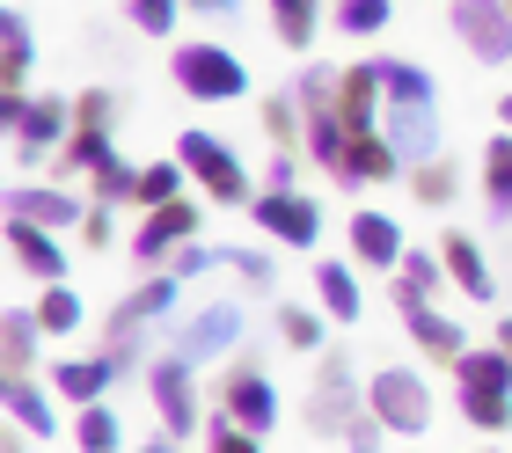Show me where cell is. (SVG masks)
Instances as JSON below:
<instances>
[{
    "label": "cell",
    "mask_w": 512,
    "mask_h": 453,
    "mask_svg": "<svg viewBox=\"0 0 512 453\" xmlns=\"http://www.w3.org/2000/svg\"><path fill=\"white\" fill-rule=\"evenodd\" d=\"M88 183H96V198H103V205H139V169H132V161H118V154H110Z\"/></svg>",
    "instance_id": "obj_39"
},
{
    "label": "cell",
    "mask_w": 512,
    "mask_h": 453,
    "mask_svg": "<svg viewBox=\"0 0 512 453\" xmlns=\"http://www.w3.org/2000/svg\"><path fill=\"white\" fill-rule=\"evenodd\" d=\"M352 417H359L352 359H344V351H322V366H315V395H308V424H315V432H344Z\"/></svg>",
    "instance_id": "obj_12"
},
{
    "label": "cell",
    "mask_w": 512,
    "mask_h": 453,
    "mask_svg": "<svg viewBox=\"0 0 512 453\" xmlns=\"http://www.w3.org/2000/svg\"><path fill=\"white\" fill-rule=\"evenodd\" d=\"M169 74H176V88L191 95V103H242V95H249V66L227 52V44H205V37L176 44Z\"/></svg>",
    "instance_id": "obj_1"
},
{
    "label": "cell",
    "mask_w": 512,
    "mask_h": 453,
    "mask_svg": "<svg viewBox=\"0 0 512 453\" xmlns=\"http://www.w3.org/2000/svg\"><path fill=\"white\" fill-rule=\"evenodd\" d=\"M183 161H147V169H139V212H154V205H176L183 198Z\"/></svg>",
    "instance_id": "obj_37"
},
{
    "label": "cell",
    "mask_w": 512,
    "mask_h": 453,
    "mask_svg": "<svg viewBox=\"0 0 512 453\" xmlns=\"http://www.w3.org/2000/svg\"><path fill=\"white\" fill-rule=\"evenodd\" d=\"M439 278H447L439 249H410L403 264H395V315H403V307H425V300L439 293Z\"/></svg>",
    "instance_id": "obj_26"
},
{
    "label": "cell",
    "mask_w": 512,
    "mask_h": 453,
    "mask_svg": "<svg viewBox=\"0 0 512 453\" xmlns=\"http://www.w3.org/2000/svg\"><path fill=\"white\" fill-rule=\"evenodd\" d=\"M388 15H395L388 0H337V30H344V37H381Z\"/></svg>",
    "instance_id": "obj_40"
},
{
    "label": "cell",
    "mask_w": 512,
    "mask_h": 453,
    "mask_svg": "<svg viewBox=\"0 0 512 453\" xmlns=\"http://www.w3.org/2000/svg\"><path fill=\"white\" fill-rule=\"evenodd\" d=\"M30 15L22 8H0V95H30Z\"/></svg>",
    "instance_id": "obj_20"
},
{
    "label": "cell",
    "mask_w": 512,
    "mask_h": 453,
    "mask_svg": "<svg viewBox=\"0 0 512 453\" xmlns=\"http://www.w3.org/2000/svg\"><path fill=\"white\" fill-rule=\"evenodd\" d=\"M447 8H454V0H447Z\"/></svg>",
    "instance_id": "obj_53"
},
{
    "label": "cell",
    "mask_w": 512,
    "mask_h": 453,
    "mask_svg": "<svg viewBox=\"0 0 512 453\" xmlns=\"http://www.w3.org/2000/svg\"><path fill=\"white\" fill-rule=\"evenodd\" d=\"M0 402H8V417H15L30 439H52V432H59V402L44 395L37 380H8V388H0Z\"/></svg>",
    "instance_id": "obj_25"
},
{
    "label": "cell",
    "mask_w": 512,
    "mask_h": 453,
    "mask_svg": "<svg viewBox=\"0 0 512 453\" xmlns=\"http://www.w3.org/2000/svg\"><path fill=\"white\" fill-rule=\"evenodd\" d=\"M381 95L388 110H439V81L417 59H381Z\"/></svg>",
    "instance_id": "obj_24"
},
{
    "label": "cell",
    "mask_w": 512,
    "mask_h": 453,
    "mask_svg": "<svg viewBox=\"0 0 512 453\" xmlns=\"http://www.w3.org/2000/svg\"><path fill=\"white\" fill-rule=\"evenodd\" d=\"M220 264H235V278L249 285V293H264V285L278 278V271H271V256H264V249H227V256H220Z\"/></svg>",
    "instance_id": "obj_42"
},
{
    "label": "cell",
    "mask_w": 512,
    "mask_h": 453,
    "mask_svg": "<svg viewBox=\"0 0 512 453\" xmlns=\"http://www.w3.org/2000/svg\"><path fill=\"white\" fill-rule=\"evenodd\" d=\"M139 453H183V446H176V439H169V432H161V439H154V446H139Z\"/></svg>",
    "instance_id": "obj_51"
},
{
    "label": "cell",
    "mask_w": 512,
    "mask_h": 453,
    "mask_svg": "<svg viewBox=\"0 0 512 453\" xmlns=\"http://www.w3.org/2000/svg\"><path fill=\"white\" fill-rule=\"evenodd\" d=\"M439 264H447V278L461 285V300H498L491 256L476 249V234H461V227H447V234H439Z\"/></svg>",
    "instance_id": "obj_17"
},
{
    "label": "cell",
    "mask_w": 512,
    "mask_h": 453,
    "mask_svg": "<svg viewBox=\"0 0 512 453\" xmlns=\"http://www.w3.org/2000/svg\"><path fill=\"white\" fill-rule=\"evenodd\" d=\"M483 198H491V220L512 227V132H498L483 147Z\"/></svg>",
    "instance_id": "obj_29"
},
{
    "label": "cell",
    "mask_w": 512,
    "mask_h": 453,
    "mask_svg": "<svg viewBox=\"0 0 512 453\" xmlns=\"http://www.w3.org/2000/svg\"><path fill=\"white\" fill-rule=\"evenodd\" d=\"M381 103H388V95H381V59L344 66V74H337V125L344 132H374V110Z\"/></svg>",
    "instance_id": "obj_18"
},
{
    "label": "cell",
    "mask_w": 512,
    "mask_h": 453,
    "mask_svg": "<svg viewBox=\"0 0 512 453\" xmlns=\"http://www.w3.org/2000/svg\"><path fill=\"white\" fill-rule=\"evenodd\" d=\"M491 344H498L505 359H512V315H505V322H491Z\"/></svg>",
    "instance_id": "obj_49"
},
{
    "label": "cell",
    "mask_w": 512,
    "mask_h": 453,
    "mask_svg": "<svg viewBox=\"0 0 512 453\" xmlns=\"http://www.w3.org/2000/svg\"><path fill=\"white\" fill-rule=\"evenodd\" d=\"M454 380H461V388H498V395H512V359H505L498 344H483V351L469 344L454 359Z\"/></svg>",
    "instance_id": "obj_30"
},
{
    "label": "cell",
    "mask_w": 512,
    "mask_h": 453,
    "mask_svg": "<svg viewBox=\"0 0 512 453\" xmlns=\"http://www.w3.org/2000/svg\"><path fill=\"white\" fill-rule=\"evenodd\" d=\"M256 125L271 132V147H300V125H308V110H300V95H264V103H256Z\"/></svg>",
    "instance_id": "obj_34"
},
{
    "label": "cell",
    "mask_w": 512,
    "mask_h": 453,
    "mask_svg": "<svg viewBox=\"0 0 512 453\" xmlns=\"http://www.w3.org/2000/svg\"><path fill=\"white\" fill-rule=\"evenodd\" d=\"M110 132H118V95L110 88H81V103H74V132H66V147H59V161L66 169H88L96 176L110 154Z\"/></svg>",
    "instance_id": "obj_4"
},
{
    "label": "cell",
    "mask_w": 512,
    "mask_h": 453,
    "mask_svg": "<svg viewBox=\"0 0 512 453\" xmlns=\"http://www.w3.org/2000/svg\"><path fill=\"white\" fill-rule=\"evenodd\" d=\"M8 212H15V220H37V227L66 234V227L88 220V198H74V190H59V183H15V190H8Z\"/></svg>",
    "instance_id": "obj_16"
},
{
    "label": "cell",
    "mask_w": 512,
    "mask_h": 453,
    "mask_svg": "<svg viewBox=\"0 0 512 453\" xmlns=\"http://www.w3.org/2000/svg\"><path fill=\"white\" fill-rule=\"evenodd\" d=\"M183 8H198V15H227V22H235L242 0H183Z\"/></svg>",
    "instance_id": "obj_48"
},
{
    "label": "cell",
    "mask_w": 512,
    "mask_h": 453,
    "mask_svg": "<svg viewBox=\"0 0 512 453\" xmlns=\"http://www.w3.org/2000/svg\"><path fill=\"white\" fill-rule=\"evenodd\" d=\"M322 322H330V315H315V307H278V344H286V351H330V344H322Z\"/></svg>",
    "instance_id": "obj_36"
},
{
    "label": "cell",
    "mask_w": 512,
    "mask_h": 453,
    "mask_svg": "<svg viewBox=\"0 0 512 453\" xmlns=\"http://www.w3.org/2000/svg\"><path fill=\"white\" fill-rule=\"evenodd\" d=\"M403 176V154L388 147V132H352L344 147V183H395Z\"/></svg>",
    "instance_id": "obj_23"
},
{
    "label": "cell",
    "mask_w": 512,
    "mask_h": 453,
    "mask_svg": "<svg viewBox=\"0 0 512 453\" xmlns=\"http://www.w3.org/2000/svg\"><path fill=\"white\" fill-rule=\"evenodd\" d=\"M249 220L264 227L271 242H286V249H315L322 242V205L300 198V190H256Z\"/></svg>",
    "instance_id": "obj_9"
},
{
    "label": "cell",
    "mask_w": 512,
    "mask_h": 453,
    "mask_svg": "<svg viewBox=\"0 0 512 453\" xmlns=\"http://www.w3.org/2000/svg\"><path fill=\"white\" fill-rule=\"evenodd\" d=\"M132 366H139V337L103 344L96 359H59V366H52V395H66V402H103Z\"/></svg>",
    "instance_id": "obj_5"
},
{
    "label": "cell",
    "mask_w": 512,
    "mask_h": 453,
    "mask_svg": "<svg viewBox=\"0 0 512 453\" xmlns=\"http://www.w3.org/2000/svg\"><path fill=\"white\" fill-rule=\"evenodd\" d=\"M66 132H74V110L59 103V95H30V103H22V117H15V161L22 169H30V161H44L52 147H66Z\"/></svg>",
    "instance_id": "obj_13"
},
{
    "label": "cell",
    "mask_w": 512,
    "mask_h": 453,
    "mask_svg": "<svg viewBox=\"0 0 512 453\" xmlns=\"http://www.w3.org/2000/svg\"><path fill=\"white\" fill-rule=\"evenodd\" d=\"M242 329H249L242 307L235 300H213V307H198V315L169 337V351H176L183 366H213V359H227V351L242 344Z\"/></svg>",
    "instance_id": "obj_6"
},
{
    "label": "cell",
    "mask_w": 512,
    "mask_h": 453,
    "mask_svg": "<svg viewBox=\"0 0 512 453\" xmlns=\"http://www.w3.org/2000/svg\"><path fill=\"white\" fill-rule=\"evenodd\" d=\"M125 15H132V30L169 37V30H176V15H183V0H125Z\"/></svg>",
    "instance_id": "obj_41"
},
{
    "label": "cell",
    "mask_w": 512,
    "mask_h": 453,
    "mask_svg": "<svg viewBox=\"0 0 512 453\" xmlns=\"http://www.w3.org/2000/svg\"><path fill=\"white\" fill-rule=\"evenodd\" d=\"M176 161L205 183V198H213V205H256V183H249V169L235 161V147H227L220 132L191 125V132L176 139Z\"/></svg>",
    "instance_id": "obj_2"
},
{
    "label": "cell",
    "mask_w": 512,
    "mask_h": 453,
    "mask_svg": "<svg viewBox=\"0 0 512 453\" xmlns=\"http://www.w3.org/2000/svg\"><path fill=\"white\" fill-rule=\"evenodd\" d=\"M81 242H88V249H110V242H118V220H110V205H103V198H88V220H81Z\"/></svg>",
    "instance_id": "obj_45"
},
{
    "label": "cell",
    "mask_w": 512,
    "mask_h": 453,
    "mask_svg": "<svg viewBox=\"0 0 512 453\" xmlns=\"http://www.w3.org/2000/svg\"><path fill=\"white\" fill-rule=\"evenodd\" d=\"M183 242H198V205H154L147 220H139V234H132V256L139 264H161V256H176Z\"/></svg>",
    "instance_id": "obj_15"
},
{
    "label": "cell",
    "mask_w": 512,
    "mask_h": 453,
    "mask_svg": "<svg viewBox=\"0 0 512 453\" xmlns=\"http://www.w3.org/2000/svg\"><path fill=\"white\" fill-rule=\"evenodd\" d=\"M344 439H352V453H381V446H388V424H381L374 410H359L352 424H344Z\"/></svg>",
    "instance_id": "obj_44"
},
{
    "label": "cell",
    "mask_w": 512,
    "mask_h": 453,
    "mask_svg": "<svg viewBox=\"0 0 512 453\" xmlns=\"http://www.w3.org/2000/svg\"><path fill=\"white\" fill-rule=\"evenodd\" d=\"M8 256H15V271L22 278H44V285H66V249H59V234L52 227H37V220H15L8 212Z\"/></svg>",
    "instance_id": "obj_14"
},
{
    "label": "cell",
    "mask_w": 512,
    "mask_h": 453,
    "mask_svg": "<svg viewBox=\"0 0 512 453\" xmlns=\"http://www.w3.org/2000/svg\"><path fill=\"white\" fill-rule=\"evenodd\" d=\"M315 300H322L330 322H359L366 315V293H359V278L344 264H315Z\"/></svg>",
    "instance_id": "obj_28"
},
{
    "label": "cell",
    "mask_w": 512,
    "mask_h": 453,
    "mask_svg": "<svg viewBox=\"0 0 512 453\" xmlns=\"http://www.w3.org/2000/svg\"><path fill=\"white\" fill-rule=\"evenodd\" d=\"M293 176H300V154H293V147H271V161H264V190H293Z\"/></svg>",
    "instance_id": "obj_47"
},
{
    "label": "cell",
    "mask_w": 512,
    "mask_h": 453,
    "mask_svg": "<svg viewBox=\"0 0 512 453\" xmlns=\"http://www.w3.org/2000/svg\"><path fill=\"white\" fill-rule=\"evenodd\" d=\"M81 322H88V307H81L74 285H44V300H37V329L44 337H66V329H81Z\"/></svg>",
    "instance_id": "obj_35"
},
{
    "label": "cell",
    "mask_w": 512,
    "mask_h": 453,
    "mask_svg": "<svg viewBox=\"0 0 512 453\" xmlns=\"http://www.w3.org/2000/svg\"><path fill=\"white\" fill-rule=\"evenodd\" d=\"M213 264H220V256H213V249H205V242H183V249L169 256V271H176V278H205V271H213Z\"/></svg>",
    "instance_id": "obj_46"
},
{
    "label": "cell",
    "mask_w": 512,
    "mask_h": 453,
    "mask_svg": "<svg viewBox=\"0 0 512 453\" xmlns=\"http://www.w3.org/2000/svg\"><path fill=\"white\" fill-rule=\"evenodd\" d=\"M74 446H81V453H125V424H118V410H110V402H81Z\"/></svg>",
    "instance_id": "obj_31"
},
{
    "label": "cell",
    "mask_w": 512,
    "mask_h": 453,
    "mask_svg": "<svg viewBox=\"0 0 512 453\" xmlns=\"http://www.w3.org/2000/svg\"><path fill=\"white\" fill-rule=\"evenodd\" d=\"M344 242H352V256L359 264H374V271H395L410 256V242H403V227L388 220V212H352V227H344Z\"/></svg>",
    "instance_id": "obj_19"
},
{
    "label": "cell",
    "mask_w": 512,
    "mask_h": 453,
    "mask_svg": "<svg viewBox=\"0 0 512 453\" xmlns=\"http://www.w3.org/2000/svg\"><path fill=\"white\" fill-rule=\"evenodd\" d=\"M37 307H8V322H0V366L8 380H30V359H37Z\"/></svg>",
    "instance_id": "obj_27"
},
{
    "label": "cell",
    "mask_w": 512,
    "mask_h": 453,
    "mask_svg": "<svg viewBox=\"0 0 512 453\" xmlns=\"http://www.w3.org/2000/svg\"><path fill=\"white\" fill-rule=\"evenodd\" d=\"M505 8H512V0H505Z\"/></svg>",
    "instance_id": "obj_54"
},
{
    "label": "cell",
    "mask_w": 512,
    "mask_h": 453,
    "mask_svg": "<svg viewBox=\"0 0 512 453\" xmlns=\"http://www.w3.org/2000/svg\"><path fill=\"white\" fill-rule=\"evenodd\" d=\"M176 293H183V278H139L132 293L103 315V344H125V337H147V322H169L176 315Z\"/></svg>",
    "instance_id": "obj_10"
},
{
    "label": "cell",
    "mask_w": 512,
    "mask_h": 453,
    "mask_svg": "<svg viewBox=\"0 0 512 453\" xmlns=\"http://www.w3.org/2000/svg\"><path fill=\"white\" fill-rule=\"evenodd\" d=\"M388 147L403 154V169L447 154V147H439V110H388Z\"/></svg>",
    "instance_id": "obj_22"
},
{
    "label": "cell",
    "mask_w": 512,
    "mask_h": 453,
    "mask_svg": "<svg viewBox=\"0 0 512 453\" xmlns=\"http://www.w3.org/2000/svg\"><path fill=\"white\" fill-rule=\"evenodd\" d=\"M198 366H183L176 351H161V359L147 366V402H154V417H161V432L169 439H191L198 432Z\"/></svg>",
    "instance_id": "obj_7"
},
{
    "label": "cell",
    "mask_w": 512,
    "mask_h": 453,
    "mask_svg": "<svg viewBox=\"0 0 512 453\" xmlns=\"http://www.w3.org/2000/svg\"><path fill=\"white\" fill-rule=\"evenodd\" d=\"M403 329L417 337V351H425V359H439V366H454L461 351H469V337H461V322H447V315H439L432 300H425V307H403Z\"/></svg>",
    "instance_id": "obj_21"
},
{
    "label": "cell",
    "mask_w": 512,
    "mask_h": 453,
    "mask_svg": "<svg viewBox=\"0 0 512 453\" xmlns=\"http://www.w3.org/2000/svg\"><path fill=\"white\" fill-rule=\"evenodd\" d=\"M461 417H469L476 432H512V395H498V388H461Z\"/></svg>",
    "instance_id": "obj_38"
},
{
    "label": "cell",
    "mask_w": 512,
    "mask_h": 453,
    "mask_svg": "<svg viewBox=\"0 0 512 453\" xmlns=\"http://www.w3.org/2000/svg\"><path fill=\"white\" fill-rule=\"evenodd\" d=\"M454 190H461V169H454V161L447 154H432V161H417V169H410V198L417 205H454Z\"/></svg>",
    "instance_id": "obj_33"
},
{
    "label": "cell",
    "mask_w": 512,
    "mask_h": 453,
    "mask_svg": "<svg viewBox=\"0 0 512 453\" xmlns=\"http://www.w3.org/2000/svg\"><path fill=\"white\" fill-rule=\"evenodd\" d=\"M213 410L227 424H242V432L264 439L271 424H278V388H271V373L264 366H235L227 380H213Z\"/></svg>",
    "instance_id": "obj_8"
},
{
    "label": "cell",
    "mask_w": 512,
    "mask_h": 453,
    "mask_svg": "<svg viewBox=\"0 0 512 453\" xmlns=\"http://www.w3.org/2000/svg\"><path fill=\"white\" fill-rule=\"evenodd\" d=\"M205 453H264V446H256V432H242V424H227L213 410V439H205Z\"/></svg>",
    "instance_id": "obj_43"
},
{
    "label": "cell",
    "mask_w": 512,
    "mask_h": 453,
    "mask_svg": "<svg viewBox=\"0 0 512 453\" xmlns=\"http://www.w3.org/2000/svg\"><path fill=\"white\" fill-rule=\"evenodd\" d=\"M315 30H322V8H315V0H271V37L286 44V52H308Z\"/></svg>",
    "instance_id": "obj_32"
},
{
    "label": "cell",
    "mask_w": 512,
    "mask_h": 453,
    "mask_svg": "<svg viewBox=\"0 0 512 453\" xmlns=\"http://www.w3.org/2000/svg\"><path fill=\"white\" fill-rule=\"evenodd\" d=\"M366 410H374L395 439H417V432L432 424V388H425L410 366H381L374 380H366Z\"/></svg>",
    "instance_id": "obj_3"
},
{
    "label": "cell",
    "mask_w": 512,
    "mask_h": 453,
    "mask_svg": "<svg viewBox=\"0 0 512 453\" xmlns=\"http://www.w3.org/2000/svg\"><path fill=\"white\" fill-rule=\"evenodd\" d=\"M498 125H505V132H512V88H505V95H498Z\"/></svg>",
    "instance_id": "obj_52"
},
{
    "label": "cell",
    "mask_w": 512,
    "mask_h": 453,
    "mask_svg": "<svg viewBox=\"0 0 512 453\" xmlns=\"http://www.w3.org/2000/svg\"><path fill=\"white\" fill-rule=\"evenodd\" d=\"M22 439H30V432H22V424H15V432H8V439H0V453H30V446H22Z\"/></svg>",
    "instance_id": "obj_50"
},
{
    "label": "cell",
    "mask_w": 512,
    "mask_h": 453,
    "mask_svg": "<svg viewBox=\"0 0 512 453\" xmlns=\"http://www.w3.org/2000/svg\"><path fill=\"white\" fill-rule=\"evenodd\" d=\"M454 37L483 66H512V8L505 0H454Z\"/></svg>",
    "instance_id": "obj_11"
}]
</instances>
